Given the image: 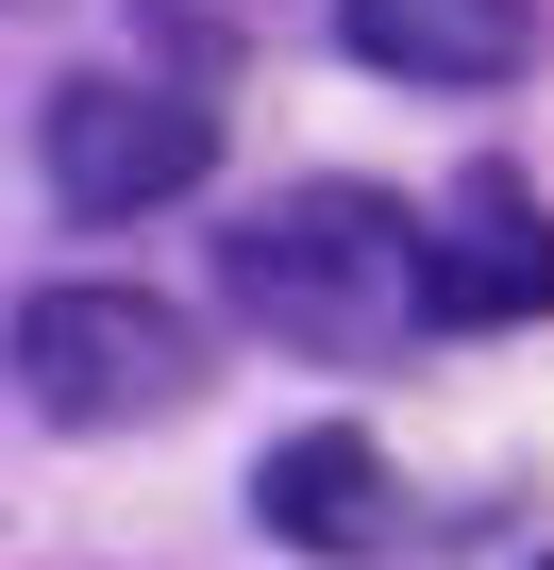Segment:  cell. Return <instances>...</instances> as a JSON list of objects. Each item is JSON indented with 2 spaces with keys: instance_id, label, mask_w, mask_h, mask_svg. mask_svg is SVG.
<instances>
[{
  "instance_id": "6",
  "label": "cell",
  "mask_w": 554,
  "mask_h": 570,
  "mask_svg": "<svg viewBox=\"0 0 554 570\" xmlns=\"http://www.w3.org/2000/svg\"><path fill=\"white\" fill-rule=\"evenodd\" d=\"M337 35L387 85H521L537 68V0H337Z\"/></svg>"
},
{
  "instance_id": "1",
  "label": "cell",
  "mask_w": 554,
  "mask_h": 570,
  "mask_svg": "<svg viewBox=\"0 0 554 570\" xmlns=\"http://www.w3.org/2000/svg\"><path fill=\"white\" fill-rule=\"evenodd\" d=\"M218 285H235V303L286 336V353L370 370V353L420 336V218L370 202V185H286V202H252V218H235Z\"/></svg>"
},
{
  "instance_id": "2",
  "label": "cell",
  "mask_w": 554,
  "mask_h": 570,
  "mask_svg": "<svg viewBox=\"0 0 554 570\" xmlns=\"http://www.w3.org/2000/svg\"><path fill=\"white\" fill-rule=\"evenodd\" d=\"M0 353H18V386H35V420H68V436H135V420H168V403H202V320H168L152 285H35L18 320H0Z\"/></svg>"
},
{
  "instance_id": "4",
  "label": "cell",
  "mask_w": 554,
  "mask_h": 570,
  "mask_svg": "<svg viewBox=\"0 0 554 570\" xmlns=\"http://www.w3.org/2000/svg\"><path fill=\"white\" fill-rule=\"evenodd\" d=\"M252 520L286 537V553H337V570H387L404 537H420V503L387 487V453L353 436V420H320V436H286L252 470Z\"/></svg>"
},
{
  "instance_id": "3",
  "label": "cell",
  "mask_w": 554,
  "mask_h": 570,
  "mask_svg": "<svg viewBox=\"0 0 554 570\" xmlns=\"http://www.w3.org/2000/svg\"><path fill=\"white\" fill-rule=\"evenodd\" d=\"M202 151H218L202 85H118V68L51 85V202L68 218H152V202L202 185Z\"/></svg>"
},
{
  "instance_id": "5",
  "label": "cell",
  "mask_w": 554,
  "mask_h": 570,
  "mask_svg": "<svg viewBox=\"0 0 554 570\" xmlns=\"http://www.w3.org/2000/svg\"><path fill=\"white\" fill-rule=\"evenodd\" d=\"M420 320H554V218L521 202V168H470L420 235Z\"/></svg>"
},
{
  "instance_id": "7",
  "label": "cell",
  "mask_w": 554,
  "mask_h": 570,
  "mask_svg": "<svg viewBox=\"0 0 554 570\" xmlns=\"http://www.w3.org/2000/svg\"><path fill=\"white\" fill-rule=\"evenodd\" d=\"M537 570H554V553H537Z\"/></svg>"
}]
</instances>
